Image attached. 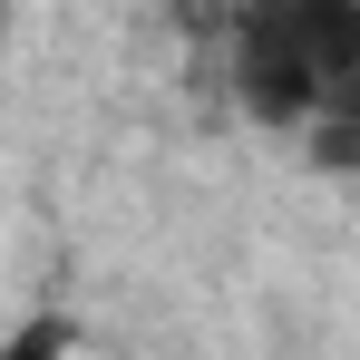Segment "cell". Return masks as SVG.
Here are the masks:
<instances>
[{"instance_id": "cell-1", "label": "cell", "mask_w": 360, "mask_h": 360, "mask_svg": "<svg viewBox=\"0 0 360 360\" xmlns=\"http://www.w3.org/2000/svg\"><path fill=\"white\" fill-rule=\"evenodd\" d=\"M360 78V10L351 0H253L234 30V88L263 127L341 117Z\"/></svg>"}, {"instance_id": "cell-2", "label": "cell", "mask_w": 360, "mask_h": 360, "mask_svg": "<svg viewBox=\"0 0 360 360\" xmlns=\"http://www.w3.org/2000/svg\"><path fill=\"white\" fill-rule=\"evenodd\" d=\"M0 360H68V321H49V311H39V321H20V331L0 341Z\"/></svg>"}]
</instances>
